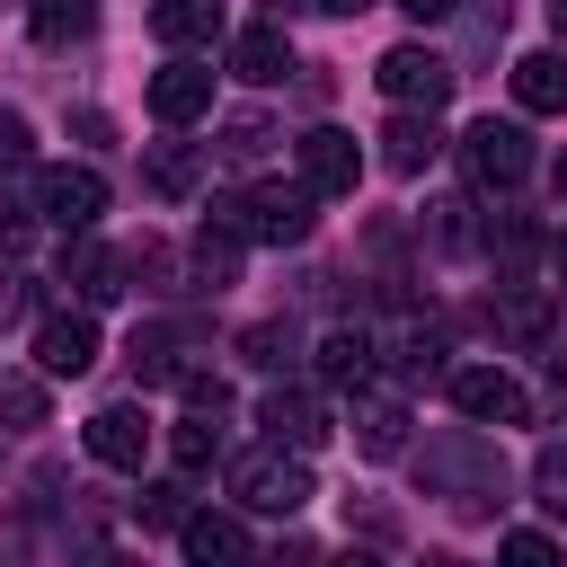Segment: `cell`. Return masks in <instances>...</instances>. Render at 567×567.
<instances>
[{"label":"cell","instance_id":"obj_1","mask_svg":"<svg viewBox=\"0 0 567 567\" xmlns=\"http://www.w3.org/2000/svg\"><path fill=\"white\" fill-rule=\"evenodd\" d=\"M310 204H319V195H310L301 177H292V186L266 177V186H248V195H213V213H221L239 239H257V248H292V239H310Z\"/></svg>","mask_w":567,"mask_h":567},{"label":"cell","instance_id":"obj_2","mask_svg":"<svg viewBox=\"0 0 567 567\" xmlns=\"http://www.w3.org/2000/svg\"><path fill=\"white\" fill-rule=\"evenodd\" d=\"M230 496H239L248 514H284V523H292L319 487H310V461H301V452L266 443V452H239V461H230Z\"/></svg>","mask_w":567,"mask_h":567},{"label":"cell","instance_id":"obj_3","mask_svg":"<svg viewBox=\"0 0 567 567\" xmlns=\"http://www.w3.org/2000/svg\"><path fill=\"white\" fill-rule=\"evenodd\" d=\"M35 213L80 239V230H97V213H106V177L80 168V159H44V168H35Z\"/></svg>","mask_w":567,"mask_h":567},{"label":"cell","instance_id":"obj_4","mask_svg":"<svg viewBox=\"0 0 567 567\" xmlns=\"http://www.w3.org/2000/svg\"><path fill=\"white\" fill-rule=\"evenodd\" d=\"M461 168H470V186H523L532 177V133L505 124V115H478L461 133Z\"/></svg>","mask_w":567,"mask_h":567},{"label":"cell","instance_id":"obj_5","mask_svg":"<svg viewBox=\"0 0 567 567\" xmlns=\"http://www.w3.org/2000/svg\"><path fill=\"white\" fill-rule=\"evenodd\" d=\"M372 80H381V97H390V106H425V115L452 97V62H443V53H425V44H390V53L372 62Z\"/></svg>","mask_w":567,"mask_h":567},{"label":"cell","instance_id":"obj_6","mask_svg":"<svg viewBox=\"0 0 567 567\" xmlns=\"http://www.w3.org/2000/svg\"><path fill=\"white\" fill-rule=\"evenodd\" d=\"M97 363V319L89 310H44L35 319V372L44 381H80Z\"/></svg>","mask_w":567,"mask_h":567},{"label":"cell","instance_id":"obj_7","mask_svg":"<svg viewBox=\"0 0 567 567\" xmlns=\"http://www.w3.org/2000/svg\"><path fill=\"white\" fill-rule=\"evenodd\" d=\"M257 425H266L284 452H319V443L337 434V416H328L319 390H266V399H257Z\"/></svg>","mask_w":567,"mask_h":567},{"label":"cell","instance_id":"obj_8","mask_svg":"<svg viewBox=\"0 0 567 567\" xmlns=\"http://www.w3.org/2000/svg\"><path fill=\"white\" fill-rule=\"evenodd\" d=\"M452 408H461L470 425H514V416H523V381H514L505 363H461V372H452Z\"/></svg>","mask_w":567,"mask_h":567},{"label":"cell","instance_id":"obj_9","mask_svg":"<svg viewBox=\"0 0 567 567\" xmlns=\"http://www.w3.org/2000/svg\"><path fill=\"white\" fill-rule=\"evenodd\" d=\"M354 177H363V142L354 133H337V124L301 133V186L310 195H354Z\"/></svg>","mask_w":567,"mask_h":567},{"label":"cell","instance_id":"obj_10","mask_svg":"<svg viewBox=\"0 0 567 567\" xmlns=\"http://www.w3.org/2000/svg\"><path fill=\"white\" fill-rule=\"evenodd\" d=\"M177 549H186V567H257L248 523H239V514H213V505L177 523Z\"/></svg>","mask_w":567,"mask_h":567},{"label":"cell","instance_id":"obj_11","mask_svg":"<svg viewBox=\"0 0 567 567\" xmlns=\"http://www.w3.org/2000/svg\"><path fill=\"white\" fill-rule=\"evenodd\" d=\"M89 461H97V470H142V461H151V425H142V408H124V399L97 408V416H89Z\"/></svg>","mask_w":567,"mask_h":567},{"label":"cell","instance_id":"obj_12","mask_svg":"<svg viewBox=\"0 0 567 567\" xmlns=\"http://www.w3.org/2000/svg\"><path fill=\"white\" fill-rule=\"evenodd\" d=\"M354 443H363V461H390V452L408 443V399L381 390V381H363V390H354Z\"/></svg>","mask_w":567,"mask_h":567},{"label":"cell","instance_id":"obj_13","mask_svg":"<svg viewBox=\"0 0 567 567\" xmlns=\"http://www.w3.org/2000/svg\"><path fill=\"white\" fill-rule=\"evenodd\" d=\"M230 71H239L248 89H275V80L292 71V35H284L275 18H257V27H239V35H230Z\"/></svg>","mask_w":567,"mask_h":567},{"label":"cell","instance_id":"obj_14","mask_svg":"<svg viewBox=\"0 0 567 567\" xmlns=\"http://www.w3.org/2000/svg\"><path fill=\"white\" fill-rule=\"evenodd\" d=\"M151 115H159V124H195V115H213V71H204V62H168V71H151Z\"/></svg>","mask_w":567,"mask_h":567},{"label":"cell","instance_id":"obj_15","mask_svg":"<svg viewBox=\"0 0 567 567\" xmlns=\"http://www.w3.org/2000/svg\"><path fill=\"white\" fill-rule=\"evenodd\" d=\"M62 284H80V301H89V310H106V301H124V257H115V248H97V239L80 230V248L62 257Z\"/></svg>","mask_w":567,"mask_h":567},{"label":"cell","instance_id":"obj_16","mask_svg":"<svg viewBox=\"0 0 567 567\" xmlns=\"http://www.w3.org/2000/svg\"><path fill=\"white\" fill-rule=\"evenodd\" d=\"M514 106L523 115H567V53H523L514 62Z\"/></svg>","mask_w":567,"mask_h":567},{"label":"cell","instance_id":"obj_17","mask_svg":"<svg viewBox=\"0 0 567 567\" xmlns=\"http://www.w3.org/2000/svg\"><path fill=\"white\" fill-rule=\"evenodd\" d=\"M434 151H443V133H434V115H416V106H399V115H390V133H381V159H390L399 177H416V168H434Z\"/></svg>","mask_w":567,"mask_h":567},{"label":"cell","instance_id":"obj_18","mask_svg":"<svg viewBox=\"0 0 567 567\" xmlns=\"http://www.w3.org/2000/svg\"><path fill=\"white\" fill-rule=\"evenodd\" d=\"M133 372L142 381H186L195 372V328H142L133 337Z\"/></svg>","mask_w":567,"mask_h":567},{"label":"cell","instance_id":"obj_19","mask_svg":"<svg viewBox=\"0 0 567 567\" xmlns=\"http://www.w3.org/2000/svg\"><path fill=\"white\" fill-rule=\"evenodd\" d=\"M372 354H381V346H372L363 328H328V337H319V381H328V390H363V381H372Z\"/></svg>","mask_w":567,"mask_h":567},{"label":"cell","instance_id":"obj_20","mask_svg":"<svg viewBox=\"0 0 567 567\" xmlns=\"http://www.w3.org/2000/svg\"><path fill=\"white\" fill-rule=\"evenodd\" d=\"M151 35L159 44H213L221 35V0H151Z\"/></svg>","mask_w":567,"mask_h":567},{"label":"cell","instance_id":"obj_21","mask_svg":"<svg viewBox=\"0 0 567 567\" xmlns=\"http://www.w3.org/2000/svg\"><path fill=\"white\" fill-rule=\"evenodd\" d=\"M168 461L195 478V470H213L221 461V416H204V408H186L177 425H168Z\"/></svg>","mask_w":567,"mask_h":567},{"label":"cell","instance_id":"obj_22","mask_svg":"<svg viewBox=\"0 0 567 567\" xmlns=\"http://www.w3.org/2000/svg\"><path fill=\"white\" fill-rule=\"evenodd\" d=\"M142 177H151V195H195V186H204V151H195V142H159V151L142 159Z\"/></svg>","mask_w":567,"mask_h":567},{"label":"cell","instance_id":"obj_23","mask_svg":"<svg viewBox=\"0 0 567 567\" xmlns=\"http://www.w3.org/2000/svg\"><path fill=\"white\" fill-rule=\"evenodd\" d=\"M239 248H248V239H239V230H230V221H221V213H213V221H204V230H195V275H204V284H213V292H221V284H230V275H239Z\"/></svg>","mask_w":567,"mask_h":567},{"label":"cell","instance_id":"obj_24","mask_svg":"<svg viewBox=\"0 0 567 567\" xmlns=\"http://www.w3.org/2000/svg\"><path fill=\"white\" fill-rule=\"evenodd\" d=\"M0 425L9 434H35L44 425V381L35 372H0Z\"/></svg>","mask_w":567,"mask_h":567},{"label":"cell","instance_id":"obj_25","mask_svg":"<svg viewBox=\"0 0 567 567\" xmlns=\"http://www.w3.org/2000/svg\"><path fill=\"white\" fill-rule=\"evenodd\" d=\"M97 27V0H35V44H80Z\"/></svg>","mask_w":567,"mask_h":567},{"label":"cell","instance_id":"obj_26","mask_svg":"<svg viewBox=\"0 0 567 567\" xmlns=\"http://www.w3.org/2000/svg\"><path fill=\"white\" fill-rule=\"evenodd\" d=\"M284 354H292V328H284V319H257V328H239V363H257V372H284Z\"/></svg>","mask_w":567,"mask_h":567},{"label":"cell","instance_id":"obj_27","mask_svg":"<svg viewBox=\"0 0 567 567\" xmlns=\"http://www.w3.org/2000/svg\"><path fill=\"white\" fill-rule=\"evenodd\" d=\"M133 514H142V523H151V532H177V523H186V514H195V505H186V478H151V487H142V505H133Z\"/></svg>","mask_w":567,"mask_h":567},{"label":"cell","instance_id":"obj_28","mask_svg":"<svg viewBox=\"0 0 567 567\" xmlns=\"http://www.w3.org/2000/svg\"><path fill=\"white\" fill-rule=\"evenodd\" d=\"M532 496H540V514L567 523V443H540V461H532Z\"/></svg>","mask_w":567,"mask_h":567},{"label":"cell","instance_id":"obj_29","mask_svg":"<svg viewBox=\"0 0 567 567\" xmlns=\"http://www.w3.org/2000/svg\"><path fill=\"white\" fill-rule=\"evenodd\" d=\"M390 354H399V372H434V363H443V337L408 319V328H390Z\"/></svg>","mask_w":567,"mask_h":567},{"label":"cell","instance_id":"obj_30","mask_svg":"<svg viewBox=\"0 0 567 567\" xmlns=\"http://www.w3.org/2000/svg\"><path fill=\"white\" fill-rule=\"evenodd\" d=\"M496 567H567V558H558L549 532H505V540H496Z\"/></svg>","mask_w":567,"mask_h":567},{"label":"cell","instance_id":"obj_31","mask_svg":"<svg viewBox=\"0 0 567 567\" xmlns=\"http://www.w3.org/2000/svg\"><path fill=\"white\" fill-rule=\"evenodd\" d=\"M18 159H27V115L0 106V168H18Z\"/></svg>","mask_w":567,"mask_h":567},{"label":"cell","instance_id":"obj_32","mask_svg":"<svg viewBox=\"0 0 567 567\" xmlns=\"http://www.w3.org/2000/svg\"><path fill=\"white\" fill-rule=\"evenodd\" d=\"M27 230H35V221H27L18 204H0V257H18V248H27Z\"/></svg>","mask_w":567,"mask_h":567},{"label":"cell","instance_id":"obj_33","mask_svg":"<svg viewBox=\"0 0 567 567\" xmlns=\"http://www.w3.org/2000/svg\"><path fill=\"white\" fill-rule=\"evenodd\" d=\"M257 567H319V558H310V549L292 540V549H275V558H257Z\"/></svg>","mask_w":567,"mask_h":567},{"label":"cell","instance_id":"obj_34","mask_svg":"<svg viewBox=\"0 0 567 567\" xmlns=\"http://www.w3.org/2000/svg\"><path fill=\"white\" fill-rule=\"evenodd\" d=\"M399 9H408V18H452L461 0H399Z\"/></svg>","mask_w":567,"mask_h":567},{"label":"cell","instance_id":"obj_35","mask_svg":"<svg viewBox=\"0 0 567 567\" xmlns=\"http://www.w3.org/2000/svg\"><path fill=\"white\" fill-rule=\"evenodd\" d=\"M549 186H558V204H567V151H558V159H549Z\"/></svg>","mask_w":567,"mask_h":567},{"label":"cell","instance_id":"obj_36","mask_svg":"<svg viewBox=\"0 0 567 567\" xmlns=\"http://www.w3.org/2000/svg\"><path fill=\"white\" fill-rule=\"evenodd\" d=\"M549 266H558V292H567V230H558V248H549Z\"/></svg>","mask_w":567,"mask_h":567},{"label":"cell","instance_id":"obj_37","mask_svg":"<svg viewBox=\"0 0 567 567\" xmlns=\"http://www.w3.org/2000/svg\"><path fill=\"white\" fill-rule=\"evenodd\" d=\"M328 567H381V558H372V549H346V558H328Z\"/></svg>","mask_w":567,"mask_h":567},{"label":"cell","instance_id":"obj_38","mask_svg":"<svg viewBox=\"0 0 567 567\" xmlns=\"http://www.w3.org/2000/svg\"><path fill=\"white\" fill-rule=\"evenodd\" d=\"M549 27H558V44H567V0H549Z\"/></svg>","mask_w":567,"mask_h":567},{"label":"cell","instance_id":"obj_39","mask_svg":"<svg viewBox=\"0 0 567 567\" xmlns=\"http://www.w3.org/2000/svg\"><path fill=\"white\" fill-rule=\"evenodd\" d=\"M319 9H337V18H354V9H372V0H319Z\"/></svg>","mask_w":567,"mask_h":567},{"label":"cell","instance_id":"obj_40","mask_svg":"<svg viewBox=\"0 0 567 567\" xmlns=\"http://www.w3.org/2000/svg\"><path fill=\"white\" fill-rule=\"evenodd\" d=\"M292 9H319V0H275V18H292Z\"/></svg>","mask_w":567,"mask_h":567},{"label":"cell","instance_id":"obj_41","mask_svg":"<svg viewBox=\"0 0 567 567\" xmlns=\"http://www.w3.org/2000/svg\"><path fill=\"white\" fill-rule=\"evenodd\" d=\"M425 567H461V558H425Z\"/></svg>","mask_w":567,"mask_h":567},{"label":"cell","instance_id":"obj_42","mask_svg":"<svg viewBox=\"0 0 567 567\" xmlns=\"http://www.w3.org/2000/svg\"><path fill=\"white\" fill-rule=\"evenodd\" d=\"M97 567H124V558H97Z\"/></svg>","mask_w":567,"mask_h":567}]
</instances>
